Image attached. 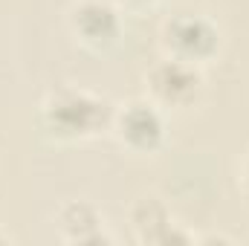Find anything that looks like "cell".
I'll return each instance as SVG.
<instances>
[{"label": "cell", "instance_id": "1", "mask_svg": "<svg viewBox=\"0 0 249 246\" xmlns=\"http://www.w3.org/2000/svg\"><path fill=\"white\" fill-rule=\"evenodd\" d=\"M116 105L105 99L102 93H93L87 87L64 84L44 96L38 105V130L53 145H78L90 142L110 130Z\"/></svg>", "mask_w": 249, "mask_h": 246}, {"label": "cell", "instance_id": "2", "mask_svg": "<svg viewBox=\"0 0 249 246\" xmlns=\"http://www.w3.org/2000/svg\"><path fill=\"white\" fill-rule=\"evenodd\" d=\"M142 81H145V99H151L165 113H183L197 107L206 93L203 67L171 55H162L157 64H151Z\"/></svg>", "mask_w": 249, "mask_h": 246}, {"label": "cell", "instance_id": "3", "mask_svg": "<svg viewBox=\"0 0 249 246\" xmlns=\"http://www.w3.org/2000/svg\"><path fill=\"white\" fill-rule=\"evenodd\" d=\"M160 47L171 58L206 67V64H212L220 55L223 32L206 15L177 12V15L162 20V26H160Z\"/></svg>", "mask_w": 249, "mask_h": 246}, {"label": "cell", "instance_id": "4", "mask_svg": "<svg viewBox=\"0 0 249 246\" xmlns=\"http://www.w3.org/2000/svg\"><path fill=\"white\" fill-rule=\"evenodd\" d=\"M168 113L151 99H130L116 107L110 133L133 157H157L168 142Z\"/></svg>", "mask_w": 249, "mask_h": 246}, {"label": "cell", "instance_id": "5", "mask_svg": "<svg viewBox=\"0 0 249 246\" xmlns=\"http://www.w3.org/2000/svg\"><path fill=\"white\" fill-rule=\"evenodd\" d=\"M122 9L113 0H75L67 9V29L87 53H110L122 41Z\"/></svg>", "mask_w": 249, "mask_h": 246}, {"label": "cell", "instance_id": "6", "mask_svg": "<svg viewBox=\"0 0 249 246\" xmlns=\"http://www.w3.org/2000/svg\"><path fill=\"white\" fill-rule=\"evenodd\" d=\"M127 223L133 232V241L145 246H186L197 244V232H191L186 223H180L171 209L157 194H142L127 206Z\"/></svg>", "mask_w": 249, "mask_h": 246}, {"label": "cell", "instance_id": "7", "mask_svg": "<svg viewBox=\"0 0 249 246\" xmlns=\"http://www.w3.org/2000/svg\"><path fill=\"white\" fill-rule=\"evenodd\" d=\"M55 235L61 244H113L116 238L107 232V220L90 200H67L55 209Z\"/></svg>", "mask_w": 249, "mask_h": 246}, {"label": "cell", "instance_id": "8", "mask_svg": "<svg viewBox=\"0 0 249 246\" xmlns=\"http://www.w3.org/2000/svg\"><path fill=\"white\" fill-rule=\"evenodd\" d=\"M122 12H130V15H145V12H154L162 0H113Z\"/></svg>", "mask_w": 249, "mask_h": 246}, {"label": "cell", "instance_id": "9", "mask_svg": "<svg viewBox=\"0 0 249 246\" xmlns=\"http://www.w3.org/2000/svg\"><path fill=\"white\" fill-rule=\"evenodd\" d=\"M238 183L244 188V194L249 197V148H247V154H244V159H241V168H238Z\"/></svg>", "mask_w": 249, "mask_h": 246}, {"label": "cell", "instance_id": "10", "mask_svg": "<svg viewBox=\"0 0 249 246\" xmlns=\"http://www.w3.org/2000/svg\"><path fill=\"white\" fill-rule=\"evenodd\" d=\"M0 241H6V235H0Z\"/></svg>", "mask_w": 249, "mask_h": 246}]
</instances>
